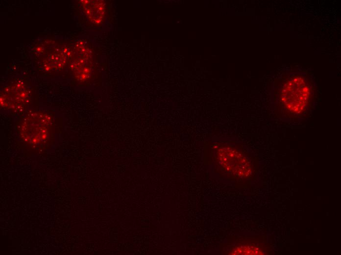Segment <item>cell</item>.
I'll return each mask as SVG.
<instances>
[{"mask_svg": "<svg viewBox=\"0 0 341 255\" xmlns=\"http://www.w3.org/2000/svg\"><path fill=\"white\" fill-rule=\"evenodd\" d=\"M275 93L281 116L295 120L303 117L311 108L314 92L308 77L296 73L284 76Z\"/></svg>", "mask_w": 341, "mask_h": 255, "instance_id": "cell-1", "label": "cell"}, {"mask_svg": "<svg viewBox=\"0 0 341 255\" xmlns=\"http://www.w3.org/2000/svg\"><path fill=\"white\" fill-rule=\"evenodd\" d=\"M208 152L210 163L221 175L237 180L251 178L253 166L250 160L235 146L217 142L210 147Z\"/></svg>", "mask_w": 341, "mask_h": 255, "instance_id": "cell-2", "label": "cell"}, {"mask_svg": "<svg viewBox=\"0 0 341 255\" xmlns=\"http://www.w3.org/2000/svg\"><path fill=\"white\" fill-rule=\"evenodd\" d=\"M53 120L49 114L29 111L17 124V131L25 142L35 147L46 145L53 135Z\"/></svg>", "mask_w": 341, "mask_h": 255, "instance_id": "cell-3", "label": "cell"}, {"mask_svg": "<svg viewBox=\"0 0 341 255\" xmlns=\"http://www.w3.org/2000/svg\"><path fill=\"white\" fill-rule=\"evenodd\" d=\"M31 97V91L27 85L22 80H16L1 92V106L12 112H21L29 104Z\"/></svg>", "mask_w": 341, "mask_h": 255, "instance_id": "cell-4", "label": "cell"}, {"mask_svg": "<svg viewBox=\"0 0 341 255\" xmlns=\"http://www.w3.org/2000/svg\"><path fill=\"white\" fill-rule=\"evenodd\" d=\"M83 9L88 19L93 23L100 24L103 19L105 4L101 0H81Z\"/></svg>", "mask_w": 341, "mask_h": 255, "instance_id": "cell-5", "label": "cell"}, {"mask_svg": "<svg viewBox=\"0 0 341 255\" xmlns=\"http://www.w3.org/2000/svg\"><path fill=\"white\" fill-rule=\"evenodd\" d=\"M223 254L227 255H263L264 252L258 245L245 243L228 246L222 249Z\"/></svg>", "mask_w": 341, "mask_h": 255, "instance_id": "cell-6", "label": "cell"}]
</instances>
